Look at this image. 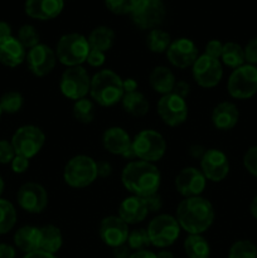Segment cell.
<instances>
[{
	"instance_id": "1",
	"label": "cell",
	"mask_w": 257,
	"mask_h": 258,
	"mask_svg": "<svg viewBox=\"0 0 257 258\" xmlns=\"http://www.w3.org/2000/svg\"><path fill=\"white\" fill-rule=\"evenodd\" d=\"M175 218L181 231L188 234H203L208 231L216 218L214 207L203 197L184 198L176 207Z\"/></svg>"
},
{
	"instance_id": "2",
	"label": "cell",
	"mask_w": 257,
	"mask_h": 258,
	"mask_svg": "<svg viewBox=\"0 0 257 258\" xmlns=\"http://www.w3.org/2000/svg\"><path fill=\"white\" fill-rule=\"evenodd\" d=\"M121 183L131 196L145 197L158 193L161 184L160 170L155 164L143 160L128 161L121 173Z\"/></svg>"
},
{
	"instance_id": "3",
	"label": "cell",
	"mask_w": 257,
	"mask_h": 258,
	"mask_svg": "<svg viewBox=\"0 0 257 258\" xmlns=\"http://www.w3.org/2000/svg\"><path fill=\"white\" fill-rule=\"evenodd\" d=\"M122 81L115 71H98L91 77V100L102 107H112L117 105L125 95Z\"/></svg>"
},
{
	"instance_id": "4",
	"label": "cell",
	"mask_w": 257,
	"mask_h": 258,
	"mask_svg": "<svg viewBox=\"0 0 257 258\" xmlns=\"http://www.w3.org/2000/svg\"><path fill=\"white\" fill-rule=\"evenodd\" d=\"M97 178V161L88 155L73 156L63 169V180L73 189L87 188Z\"/></svg>"
},
{
	"instance_id": "5",
	"label": "cell",
	"mask_w": 257,
	"mask_h": 258,
	"mask_svg": "<svg viewBox=\"0 0 257 258\" xmlns=\"http://www.w3.org/2000/svg\"><path fill=\"white\" fill-rule=\"evenodd\" d=\"M58 62L66 67H77L86 62L91 47L87 38L80 33H67L58 39L55 45Z\"/></svg>"
},
{
	"instance_id": "6",
	"label": "cell",
	"mask_w": 257,
	"mask_h": 258,
	"mask_svg": "<svg viewBox=\"0 0 257 258\" xmlns=\"http://www.w3.org/2000/svg\"><path fill=\"white\" fill-rule=\"evenodd\" d=\"M133 149L136 159L155 164L165 155L166 141L159 131L146 128L133 139Z\"/></svg>"
},
{
	"instance_id": "7",
	"label": "cell",
	"mask_w": 257,
	"mask_h": 258,
	"mask_svg": "<svg viewBox=\"0 0 257 258\" xmlns=\"http://www.w3.org/2000/svg\"><path fill=\"white\" fill-rule=\"evenodd\" d=\"M150 243L156 248H168L178 241L180 236V226L174 216L158 214L154 217L146 228Z\"/></svg>"
},
{
	"instance_id": "8",
	"label": "cell",
	"mask_w": 257,
	"mask_h": 258,
	"mask_svg": "<svg viewBox=\"0 0 257 258\" xmlns=\"http://www.w3.org/2000/svg\"><path fill=\"white\" fill-rule=\"evenodd\" d=\"M228 95L234 100H249L257 93V67L244 63L232 71L227 81Z\"/></svg>"
},
{
	"instance_id": "9",
	"label": "cell",
	"mask_w": 257,
	"mask_h": 258,
	"mask_svg": "<svg viewBox=\"0 0 257 258\" xmlns=\"http://www.w3.org/2000/svg\"><path fill=\"white\" fill-rule=\"evenodd\" d=\"M10 143L17 155H22L30 160L43 149L45 144V135L38 126L23 125L15 130Z\"/></svg>"
},
{
	"instance_id": "10",
	"label": "cell",
	"mask_w": 257,
	"mask_h": 258,
	"mask_svg": "<svg viewBox=\"0 0 257 258\" xmlns=\"http://www.w3.org/2000/svg\"><path fill=\"white\" fill-rule=\"evenodd\" d=\"M91 76L82 66L68 67L59 80V91L66 98L78 101L90 95Z\"/></svg>"
},
{
	"instance_id": "11",
	"label": "cell",
	"mask_w": 257,
	"mask_h": 258,
	"mask_svg": "<svg viewBox=\"0 0 257 258\" xmlns=\"http://www.w3.org/2000/svg\"><path fill=\"white\" fill-rule=\"evenodd\" d=\"M130 15L136 27L143 30H153L160 28L165 19V5L163 0H138Z\"/></svg>"
},
{
	"instance_id": "12",
	"label": "cell",
	"mask_w": 257,
	"mask_h": 258,
	"mask_svg": "<svg viewBox=\"0 0 257 258\" xmlns=\"http://www.w3.org/2000/svg\"><path fill=\"white\" fill-rule=\"evenodd\" d=\"M156 112L166 126L178 127L188 118V103L185 98L171 92L161 96L156 105Z\"/></svg>"
},
{
	"instance_id": "13",
	"label": "cell",
	"mask_w": 257,
	"mask_h": 258,
	"mask_svg": "<svg viewBox=\"0 0 257 258\" xmlns=\"http://www.w3.org/2000/svg\"><path fill=\"white\" fill-rule=\"evenodd\" d=\"M191 76L199 87L213 88L219 85L223 77V67L219 59L207 54H199L191 66Z\"/></svg>"
},
{
	"instance_id": "14",
	"label": "cell",
	"mask_w": 257,
	"mask_h": 258,
	"mask_svg": "<svg viewBox=\"0 0 257 258\" xmlns=\"http://www.w3.org/2000/svg\"><path fill=\"white\" fill-rule=\"evenodd\" d=\"M17 202L20 208L30 214H40L48 207V193L44 186L35 181H28L20 185L17 193Z\"/></svg>"
},
{
	"instance_id": "15",
	"label": "cell",
	"mask_w": 257,
	"mask_h": 258,
	"mask_svg": "<svg viewBox=\"0 0 257 258\" xmlns=\"http://www.w3.org/2000/svg\"><path fill=\"white\" fill-rule=\"evenodd\" d=\"M57 55L55 50L52 49L49 45L39 43L27 52L28 70L35 76V77H45L49 75L57 64Z\"/></svg>"
},
{
	"instance_id": "16",
	"label": "cell",
	"mask_w": 257,
	"mask_h": 258,
	"mask_svg": "<svg viewBox=\"0 0 257 258\" xmlns=\"http://www.w3.org/2000/svg\"><path fill=\"white\" fill-rule=\"evenodd\" d=\"M229 160L219 149H208L201 159V171L207 180L219 183L228 176Z\"/></svg>"
},
{
	"instance_id": "17",
	"label": "cell",
	"mask_w": 257,
	"mask_h": 258,
	"mask_svg": "<svg viewBox=\"0 0 257 258\" xmlns=\"http://www.w3.org/2000/svg\"><path fill=\"white\" fill-rule=\"evenodd\" d=\"M175 189L184 198L201 197L207 186V179L201 169L194 166H186L181 169L175 176Z\"/></svg>"
},
{
	"instance_id": "18",
	"label": "cell",
	"mask_w": 257,
	"mask_h": 258,
	"mask_svg": "<svg viewBox=\"0 0 257 258\" xmlns=\"http://www.w3.org/2000/svg\"><path fill=\"white\" fill-rule=\"evenodd\" d=\"M165 54L174 67L185 70L194 64L199 57V50L196 43L189 38H178L171 42Z\"/></svg>"
},
{
	"instance_id": "19",
	"label": "cell",
	"mask_w": 257,
	"mask_h": 258,
	"mask_svg": "<svg viewBox=\"0 0 257 258\" xmlns=\"http://www.w3.org/2000/svg\"><path fill=\"white\" fill-rule=\"evenodd\" d=\"M128 224H126L118 216H107L100 222L98 236L106 246L115 247L125 244L127 242Z\"/></svg>"
},
{
	"instance_id": "20",
	"label": "cell",
	"mask_w": 257,
	"mask_h": 258,
	"mask_svg": "<svg viewBox=\"0 0 257 258\" xmlns=\"http://www.w3.org/2000/svg\"><path fill=\"white\" fill-rule=\"evenodd\" d=\"M65 0H25L24 12L32 19L52 20L62 13Z\"/></svg>"
},
{
	"instance_id": "21",
	"label": "cell",
	"mask_w": 257,
	"mask_h": 258,
	"mask_svg": "<svg viewBox=\"0 0 257 258\" xmlns=\"http://www.w3.org/2000/svg\"><path fill=\"white\" fill-rule=\"evenodd\" d=\"M102 145L105 150L112 155L122 156L133 145V139L125 128L120 126H111L103 133Z\"/></svg>"
},
{
	"instance_id": "22",
	"label": "cell",
	"mask_w": 257,
	"mask_h": 258,
	"mask_svg": "<svg viewBox=\"0 0 257 258\" xmlns=\"http://www.w3.org/2000/svg\"><path fill=\"white\" fill-rule=\"evenodd\" d=\"M212 123L219 131H229L237 126L239 121L238 107L231 101L219 102L212 111Z\"/></svg>"
},
{
	"instance_id": "23",
	"label": "cell",
	"mask_w": 257,
	"mask_h": 258,
	"mask_svg": "<svg viewBox=\"0 0 257 258\" xmlns=\"http://www.w3.org/2000/svg\"><path fill=\"white\" fill-rule=\"evenodd\" d=\"M149 211L144 198L136 196H130L123 199L118 206L117 216L125 222L126 224H138L145 221L148 217Z\"/></svg>"
},
{
	"instance_id": "24",
	"label": "cell",
	"mask_w": 257,
	"mask_h": 258,
	"mask_svg": "<svg viewBox=\"0 0 257 258\" xmlns=\"http://www.w3.org/2000/svg\"><path fill=\"white\" fill-rule=\"evenodd\" d=\"M27 49L20 44L17 37L0 39V63L5 67L15 68L25 62Z\"/></svg>"
},
{
	"instance_id": "25",
	"label": "cell",
	"mask_w": 257,
	"mask_h": 258,
	"mask_svg": "<svg viewBox=\"0 0 257 258\" xmlns=\"http://www.w3.org/2000/svg\"><path fill=\"white\" fill-rule=\"evenodd\" d=\"M14 246L23 253L38 251L40 248V228L34 226H23L14 233Z\"/></svg>"
},
{
	"instance_id": "26",
	"label": "cell",
	"mask_w": 257,
	"mask_h": 258,
	"mask_svg": "<svg viewBox=\"0 0 257 258\" xmlns=\"http://www.w3.org/2000/svg\"><path fill=\"white\" fill-rule=\"evenodd\" d=\"M175 83L176 80L173 71L165 66H156L149 75V85L151 90L160 93L161 96L173 92Z\"/></svg>"
},
{
	"instance_id": "27",
	"label": "cell",
	"mask_w": 257,
	"mask_h": 258,
	"mask_svg": "<svg viewBox=\"0 0 257 258\" xmlns=\"http://www.w3.org/2000/svg\"><path fill=\"white\" fill-rule=\"evenodd\" d=\"M63 246V234L57 226L47 224L40 227V248L48 253L55 254Z\"/></svg>"
},
{
	"instance_id": "28",
	"label": "cell",
	"mask_w": 257,
	"mask_h": 258,
	"mask_svg": "<svg viewBox=\"0 0 257 258\" xmlns=\"http://www.w3.org/2000/svg\"><path fill=\"white\" fill-rule=\"evenodd\" d=\"M87 40L91 49L101 50V52L106 53L112 48L113 43H115V32L110 27L100 25V27H96L88 34Z\"/></svg>"
},
{
	"instance_id": "29",
	"label": "cell",
	"mask_w": 257,
	"mask_h": 258,
	"mask_svg": "<svg viewBox=\"0 0 257 258\" xmlns=\"http://www.w3.org/2000/svg\"><path fill=\"white\" fill-rule=\"evenodd\" d=\"M121 105L125 110L126 113L135 117H143L149 112V101L141 93L140 91H135V92L125 93L121 100Z\"/></svg>"
},
{
	"instance_id": "30",
	"label": "cell",
	"mask_w": 257,
	"mask_h": 258,
	"mask_svg": "<svg viewBox=\"0 0 257 258\" xmlns=\"http://www.w3.org/2000/svg\"><path fill=\"white\" fill-rule=\"evenodd\" d=\"M183 247L188 258L211 257V246L202 234H188Z\"/></svg>"
},
{
	"instance_id": "31",
	"label": "cell",
	"mask_w": 257,
	"mask_h": 258,
	"mask_svg": "<svg viewBox=\"0 0 257 258\" xmlns=\"http://www.w3.org/2000/svg\"><path fill=\"white\" fill-rule=\"evenodd\" d=\"M221 60L227 67L236 70L246 63L244 58V49L241 44L236 42L223 43V50H222Z\"/></svg>"
},
{
	"instance_id": "32",
	"label": "cell",
	"mask_w": 257,
	"mask_h": 258,
	"mask_svg": "<svg viewBox=\"0 0 257 258\" xmlns=\"http://www.w3.org/2000/svg\"><path fill=\"white\" fill-rule=\"evenodd\" d=\"M171 37L168 32L156 28V29L149 30V34L146 35V45L149 50L156 54L166 53L169 45L171 44Z\"/></svg>"
},
{
	"instance_id": "33",
	"label": "cell",
	"mask_w": 257,
	"mask_h": 258,
	"mask_svg": "<svg viewBox=\"0 0 257 258\" xmlns=\"http://www.w3.org/2000/svg\"><path fill=\"white\" fill-rule=\"evenodd\" d=\"M18 221L17 209L12 202L0 198V236L13 231Z\"/></svg>"
},
{
	"instance_id": "34",
	"label": "cell",
	"mask_w": 257,
	"mask_h": 258,
	"mask_svg": "<svg viewBox=\"0 0 257 258\" xmlns=\"http://www.w3.org/2000/svg\"><path fill=\"white\" fill-rule=\"evenodd\" d=\"M73 117L81 123H91L95 118V105H93V101L90 98L85 97L81 98V100L75 101L72 108Z\"/></svg>"
},
{
	"instance_id": "35",
	"label": "cell",
	"mask_w": 257,
	"mask_h": 258,
	"mask_svg": "<svg viewBox=\"0 0 257 258\" xmlns=\"http://www.w3.org/2000/svg\"><path fill=\"white\" fill-rule=\"evenodd\" d=\"M23 105H24V97L18 91H8L3 93L0 97V107H2L3 113L14 115L22 110Z\"/></svg>"
},
{
	"instance_id": "36",
	"label": "cell",
	"mask_w": 257,
	"mask_h": 258,
	"mask_svg": "<svg viewBox=\"0 0 257 258\" xmlns=\"http://www.w3.org/2000/svg\"><path fill=\"white\" fill-rule=\"evenodd\" d=\"M228 258H257V247L249 239H239L231 246Z\"/></svg>"
},
{
	"instance_id": "37",
	"label": "cell",
	"mask_w": 257,
	"mask_h": 258,
	"mask_svg": "<svg viewBox=\"0 0 257 258\" xmlns=\"http://www.w3.org/2000/svg\"><path fill=\"white\" fill-rule=\"evenodd\" d=\"M17 39L28 50L32 49L33 47H35V45H38L40 43L39 33L37 32L35 27H33L30 24H24L19 28Z\"/></svg>"
},
{
	"instance_id": "38",
	"label": "cell",
	"mask_w": 257,
	"mask_h": 258,
	"mask_svg": "<svg viewBox=\"0 0 257 258\" xmlns=\"http://www.w3.org/2000/svg\"><path fill=\"white\" fill-rule=\"evenodd\" d=\"M131 251H143V249H148L150 246V238H149L148 231L144 228L133 229L130 231L127 237V242H126Z\"/></svg>"
},
{
	"instance_id": "39",
	"label": "cell",
	"mask_w": 257,
	"mask_h": 258,
	"mask_svg": "<svg viewBox=\"0 0 257 258\" xmlns=\"http://www.w3.org/2000/svg\"><path fill=\"white\" fill-rule=\"evenodd\" d=\"M138 0H105V5L111 13L116 15L131 14Z\"/></svg>"
},
{
	"instance_id": "40",
	"label": "cell",
	"mask_w": 257,
	"mask_h": 258,
	"mask_svg": "<svg viewBox=\"0 0 257 258\" xmlns=\"http://www.w3.org/2000/svg\"><path fill=\"white\" fill-rule=\"evenodd\" d=\"M243 166L252 176L257 178V145L247 149L243 155Z\"/></svg>"
},
{
	"instance_id": "41",
	"label": "cell",
	"mask_w": 257,
	"mask_h": 258,
	"mask_svg": "<svg viewBox=\"0 0 257 258\" xmlns=\"http://www.w3.org/2000/svg\"><path fill=\"white\" fill-rule=\"evenodd\" d=\"M15 156L14 148L12 143L8 140L0 139V165H7L12 163V160Z\"/></svg>"
},
{
	"instance_id": "42",
	"label": "cell",
	"mask_w": 257,
	"mask_h": 258,
	"mask_svg": "<svg viewBox=\"0 0 257 258\" xmlns=\"http://www.w3.org/2000/svg\"><path fill=\"white\" fill-rule=\"evenodd\" d=\"M244 49V58H246V63L257 67V37L251 38L247 42Z\"/></svg>"
},
{
	"instance_id": "43",
	"label": "cell",
	"mask_w": 257,
	"mask_h": 258,
	"mask_svg": "<svg viewBox=\"0 0 257 258\" xmlns=\"http://www.w3.org/2000/svg\"><path fill=\"white\" fill-rule=\"evenodd\" d=\"M222 50H223V43L218 39H212L209 40L204 48V54L209 55L216 59H221Z\"/></svg>"
},
{
	"instance_id": "44",
	"label": "cell",
	"mask_w": 257,
	"mask_h": 258,
	"mask_svg": "<svg viewBox=\"0 0 257 258\" xmlns=\"http://www.w3.org/2000/svg\"><path fill=\"white\" fill-rule=\"evenodd\" d=\"M144 201H145L146 208H148L149 213H158V212L161 211V208H163V198H161V196L159 194V191L158 193L151 194V196L149 197H145Z\"/></svg>"
},
{
	"instance_id": "45",
	"label": "cell",
	"mask_w": 257,
	"mask_h": 258,
	"mask_svg": "<svg viewBox=\"0 0 257 258\" xmlns=\"http://www.w3.org/2000/svg\"><path fill=\"white\" fill-rule=\"evenodd\" d=\"M29 159L24 158L22 155H17V154H15L14 159L10 163V168H12V171L14 174H24L29 169Z\"/></svg>"
},
{
	"instance_id": "46",
	"label": "cell",
	"mask_w": 257,
	"mask_h": 258,
	"mask_svg": "<svg viewBox=\"0 0 257 258\" xmlns=\"http://www.w3.org/2000/svg\"><path fill=\"white\" fill-rule=\"evenodd\" d=\"M106 62V53L101 52V50L91 49L90 53L87 55V59H86V63H87L90 67L98 68L102 67Z\"/></svg>"
},
{
	"instance_id": "47",
	"label": "cell",
	"mask_w": 257,
	"mask_h": 258,
	"mask_svg": "<svg viewBox=\"0 0 257 258\" xmlns=\"http://www.w3.org/2000/svg\"><path fill=\"white\" fill-rule=\"evenodd\" d=\"M173 93H175V95L180 96V97L186 100V97H188L189 93H190V85H189L186 81H178V82L175 83V86H174Z\"/></svg>"
},
{
	"instance_id": "48",
	"label": "cell",
	"mask_w": 257,
	"mask_h": 258,
	"mask_svg": "<svg viewBox=\"0 0 257 258\" xmlns=\"http://www.w3.org/2000/svg\"><path fill=\"white\" fill-rule=\"evenodd\" d=\"M97 174L101 178H107L112 174V165L106 160L97 161Z\"/></svg>"
},
{
	"instance_id": "49",
	"label": "cell",
	"mask_w": 257,
	"mask_h": 258,
	"mask_svg": "<svg viewBox=\"0 0 257 258\" xmlns=\"http://www.w3.org/2000/svg\"><path fill=\"white\" fill-rule=\"evenodd\" d=\"M17 257V248L12 244L0 243V258H15Z\"/></svg>"
},
{
	"instance_id": "50",
	"label": "cell",
	"mask_w": 257,
	"mask_h": 258,
	"mask_svg": "<svg viewBox=\"0 0 257 258\" xmlns=\"http://www.w3.org/2000/svg\"><path fill=\"white\" fill-rule=\"evenodd\" d=\"M131 253H133V252H131L130 247H128L126 243L112 248L113 258H128L131 256Z\"/></svg>"
},
{
	"instance_id": "51",
	"label": "cell",
	"mask_w": 257,
	"mask_h": 258,
	"mask_svg": "<svg viewBox=\"0 0 257 258\" xmlns=\"http://www.w3.org/2000/svg\"><path fill=\"white\" fill-rule=\"evenodd\" d=\"M122 85H123V91L125 93H130V92H135L138 91V82L134 78H126V80L122 81Z\"/></svg>"
},
{
	"instance_id": "52",
	"label": "cell",
	"mask_w": 257,
	"mask_h": 258,
	"mask_svg": "<svg viewBox=\"0 0 257 258\" xmlns=\"http://www.w3.org/2000/svg\"><path fill=\"white\" fill-rule=\"evenodd\" d=\"M12 35H13L12 25H10L8 22L0 20V39H3V38L12 37Z\"/></svg>"
},
{
	"instance_id": "53",
	"label": "cell",
	"mask_w": 257,
	"mask_h": 258,
	"mask_svg": "<svg viewBox=\"0 0 257 258\" xmlns=\"http://www.w3.org/2000/svg\"><path fill=\"white\" fill-rule=\"evenodd\" d=\"M23 258H57V257H55V254L48 253V252L42 251V249H38V251L24 254V257Z\"/></svg>"
},
{
	"instance_id": "54",
	"label": "cell",
	"mask_w": 257,
	"mask_h": 258,
	"mask_svg": "<svg viewBox=\"0 0 257 258\" xmlns=\"http://www.w3.org/2000/svg\"><path fill=\"white\" fill-rule=\"evenodd\" d=\"M204 153H206V149L202 145H191L190 148H189V155L193 156V158L196 159H202Z\"/></svg>"
},
{
	"instance_id": "55",
	"label": "cell",
	"mask_w": 257,
	"mask_h": 258,
	"mask_svg": "<svg viewBox=\"0 0 257 258\" xmlns=\"http://www.w3.org/2000/svg\"><path fill=\"white\" fill-rule=\"evenodd\" d=\"M128 258H156V253L149 251V249H143V251L133 252Z\"/></svg>"
},
{
	"instance_id": "56",
	"label": "cell",
	"mask_w": 257,
	"mask_h": 258,
	"mask_svg": "<svg viewBox=\"0 0 257 258\" xmlns=\"http://www.w3.org/2000/svg\"><path fill=\"white\" fill-rule=\"evenodd\" d=\"M249 212H251L252 217L257 221V196L252 199L251 204H249Z\"/></svg>"
},
{
	"instance_id": "57",
	"label": "cell",
	"mask_w": 257,
	"mask_h": 258,
	"mask_svg": "<svg viewBox=\"0 0 257 258\" xmlns=\"http://www.w3.org/2000/svg\"><path fill=\"white\" fill-rule=\"evenodd\" d=\"M156 258H174V254H173V252H170V251H168L166 248H164L156 253Z\"/></svg>"
},
{
	"instance_id": "58",
	"label": "cell",
	"mask_w": 257,
	"mask_h": 258,
	"mask_svg": "<svg viewBox=\"0 0 257 258\" xmlns=\"http://www.w3.org/2000/svg\"><path fill=\"white\" fill-rule=\"evenodd\" d=\"M4 190H5V181H4V179L2 178V175H0V198H2Z\"/></svg>"
},
{
	"instance_id": "59",
	"label": "cell",
	"mask_w": 257,
	"mask_h": 258,
	"mask_svg": "<svg viewBox=\"0 0 257 258\" xmlns=\"http://www.w3.org/2000/svg\"><path fill=\"white\" fill-rule=\"evenodd\" d=\"M2 115H3V110H2V107H0V118H2Z\"/></svg>"
}]
</instances>
